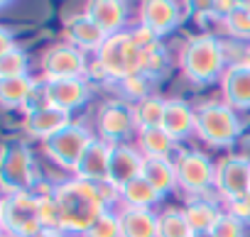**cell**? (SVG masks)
Masks as SVG:
<instances>
[{"instance_id": "cell-2", "label": "cell", "mask_w": 250, "mask_h": 237, "mask_svg": "<svg viewBox=\"0 0 250 237\" xmlns=\"http://www.w3.org/2000/svg\"><path fill=\"white\" fill-rule=\"evenodd\" d=\"M96 64L103 69L105 78L113 81H128L145 69V52L135 44L130 32H118L103 42L96 52Z\"/></svg>"}, {"instance_id": "cell-29", "label": "cell", "mask_w": 250, "mask_h": 237, "mask_svg": "<svg viewBox=\"0 0 250 237\" xmlns=\"http://www.w3.org/2000/svg\"><path fill=\"white\" fill-rule=\"evenodd\" d=\"M27 66H30V59H27V52L15 47L10 49L8 54L0 56V78H18V76H27Z\"/></svg>"}, {"instance_id": "cell-14", "label": "cell", "mask_w": 250, "mask_h": 237, "mask_svg": "<svg viewBox=\"0 0 250 237\" xmlns=\"http://www.w3.org/2000/svg\"><path fill=\"white\" fill-rule=\"evenodd\" d=\"M71 125V117L66 110L62 108H54L49 103H42V105H32V110H27L25 115V130L37 137V140H49L52 135L62 132L64 128Z\"/></svg>"}, {"instance_id": "cell-17", "label": "cell", "mask_w": 250, "mask_h": 237, "mask_svg": "<svg viewBox=\"0 0 250 237\" xmlns=\"http://www.w3.org/2000/svg\"><path fill=\"white\" fill-rule=\"evenodd\" d=\"M110 142L96 137L91 142V147L86 149V154L81 157L79 166L74 169L76 179L88 181V183H103L108 181V164H110Z\"/></svg>"}, {"instance_id": "cell-25", "label": "cell", "mask_w": 250, "mask_h": 237, "mask_svg": "<svg viewBox=\"0 0 250 237\" xmlns=\"http://www.w3.org/2000/svg\"><path fill=\"white\" fill-rule=\"evenodd\" d=\"M184 215H187V222H189L191 232L199 235V232H211L223 213L206 198H191L184 205Z\"/></svg>"}, {"instance_id": "cell-31", "label": "cell", "mask_w": 250, "mask_h": 237, "mask_svg": "<svg viewBox=\"0 0 250 237\" xmlns=\"http://www.w3.org/2000/svg\"><path fill=\"white\" fill-rule=\"evenodd\" d=\"M83 237H123L120 232V220H118V213L113 210H105L91 227Z\"/></svg>"}, {"instance_id": "cell-26", "label": "cell", "mask_w": 250, "mask_h": 237, "mask_svg": "<svg viewBox=\"0 0 250 237\" xmlns=\"http://www.w3.org/2000/svg\"><path fill=\"white\" fill-rule=\"evenodd\" d=\"M118 196H120V201H123L125 208H150V210H152V205L162 198L143 176L135 179V181H130L128 186H123V188L118 191Z\"/></svg>"}, {"instance_id": "cell-38", "label": "cell", "mask_w": 250, "mask_h": 237, "mask_svg": "<svg viewBox=\"0 0 250 237\" xmlns=\"http://www.w3.org/2000/svg\"><path fill=\"white\" fill-rule=\"evenodd\" d=\"M194 237H213V232H199V235H194Z\"/></svg>"}, {"instance_id": "cell-8", "label": "cell", "mask_w": 250, "mask_h": 237, "mask_svg": "<svg viewBox=\"0 0 250 237\" xmlns=\"http://www.w3.org/2000/svg\"><path fill=\"white\" fill-rule=\"evenodd\" d=\"M177 166V183L179 188H184L187 193L201 198L206 191H211L216 186V166L213 162L201 154V152H182L174 162Z\"/></svg>"}, {"instance_id": "cell-30", "label": "cell", "mask_w": 250, "mask_h": 237, "mask_svg": "<svg viewBox=\"0 0 250 237\" xmlns=\"http://www.w3.org/2000/svg\"><path fill=\"white\" fill-rule=\"evenodd\" d=\"M223 25L233 37L250 39V3H238V8L223 20Z\"/></svg>"}, {"instance_id": "cell-7", "label": "cell", "mask_w": 250, "mask_h": 237, "mask_svg": "<svg viewBox=\"0 0 250 237\" xmlns=\"http://www.w3.org/2000/svg\"><path fill=\"white\" fill-rule=\"evenodd\" d=\"M93 140H96V137H93L83 125L71 123V125L64 128L62 132H57V135H52L49 140H44V152H47V157H49L54 164H59V166L74 171V169L79 166L81 157L86 154V149L91 147Z\"/></svg>"}, {"instance_id": "cell-27", "label": "cell", "mask_w": 250, "mask_h": 237, "mask_svg": "<svg viewBox=\"0 0 250 237\" xmlns=\"http://www.w3.org/2000/svg\"><path fill=\"white\" fill-rule=\"evenodd\" d=\"M165 103L157 95H150L145 100H138L135 108V120H138V130H150V128H162V117H165Z\"/></svg>"}, {"instance_id": "cell-6", "label": "cell", "mask_w": 250, "mask_h": 237, "mask_svg": "<svg viewBox=\"0 0 250 237\" xmlns=\"http://www.w3.org/2000/svg\"><path fill=\"white\" fill-rule=\"evenodd\" d=\"M0 183L5 193L15 191H32L37 183V166L35 157L27 145L15 142L8 145L3 152V164H0Z\"/></svg>"}, {"instance_id": "cell-21", "label": "cell", "mask_w": 250, "mask_h": 237, "mask_svg": "<svg viewBox=\"0 0 250 237\" xmlns=\"http://www.w3.org/2000/svg\"><path fill=\"white\" fill-rule=\"evenodd\" d=\"M118 220L123 237H160V215H155L150 208H120Z\"/></svg>"}, {"instance_id": "cell-19", "label": "cell", "mask_w": 250, "mask_h": 237, "mask_svg": "<svg viewBox=\"0 0 250 237\" xmlns=\"http://www.w3.org/2000/svg\"><path fill=\"white\" fill-rule=\"evenodd\" d=\"M162 130L174 140H187L194 130H196V108H191L189 103L172 98L165 103V117H162Z\"/></svg>"}, {"instance_id": "cell-3", "label": "cell", "mask_w": 250, "mask_h": 237, "mask_svg": "<svg viewBox=\"0 0 250 237\" xmlns=\"http://www.w3.org/2000/svg\"><path fill=\"white\" fill-rule=\"evenodd\" d=\"M223 44L213 35L191 37L179 54V66L194 83H211L223 76Z\"/></svg>"}, {"instance_id": "cell-34", "label": "cell", "mask_w": 250, "mask_h": 237, "mask_svg": "<svg viewBox=\"0 0 250 237\" xmlns=\"http://www.w3.org/2000/svg\"><path fill=\"white\" fill-rule=\"evenodd\" d=\"M152 83H155V78L147 76V73H138V76H133L128 81H123L125 91H128L133 98H138V100H145V98L152 95Z\"/></svg>"}, {"instance_id": "cell-4", "label": "cell", "mask_w": 250, "mask_h": 237, "mask_svg": "<svg viewBox=\"0 0 250 237\" xmlns=\"http://www.w3.org/2000/svg\"><path fill=\"white\" fill-rule=\"evenodd\" d=\"M240 120L235 108L221 100H208L196 108V135L211 147H230L240 137Z\"/></svg>"}, {"instance_id": "cell-13", "label": "cell", "mask_w": 250, "mask_h": 237, "mask_svg": "<svg viewBox=\"0 0 250 237\" xmlns=\"http://www.w3.org/2000/svg\"><path fill=\"white\" fill-rule=\"evenodd\" d=\"M182 10H184L182 3H172V0H147V3L140 5V25L147 27L157 37L169 35L179 27V22L184 18Z\"/></svg>"}, {"instance_id": "cell-23", "label": "cell", "mask_w": 250, "mask_h": 237, "mask_svg": "<svg viewBox=\"0 0 250 237\" xmlns=\"http://www.w3.org/2000/svg\"><path fill=\"white\" fill-rule=\"evenodd\" d=\"M138 145L145 159H169L172 162V154L177 152V142L162 128L138 130Z\"/></svg>"}, {"instance_id": "cell-39", "label": "cell", "mask_w": 250, "mask_h": 237, "mask_svg": "<svg viewBox=\"0 0 250 237\" xmlns=\"http://www.w3.org/2000/svg\"><path fill=\"white\" fill-rule=\"evenodd\" d=\"M245 64H250V47H248V52H245Z\"/></svg>"}, {"instance_id": "cell-10", "label": "cell", "mask_w": 250, "mask_h": 237, "mask_svg": "<svg viewBox=\"0 0 250 237\" xmlns=\"http://www.w3.org/2000/svg\"><path fill=\"white\" fill-rule=\"evenodd\" d=\"M42 71L47 81H69V78H83L88 64L81 49L71 44H54L42 56Z\"/></svg>"}, {"instance_id": "cell-24", "label": "cell", "mask_w": 250, "mask_h": 237, "mask_svg": "<svg viewBox=\"0 0 250 237\" xmlns=\"http://www.w3.org/2000/svg\"><path fill=\"white\" fill-rule=\"evenodd\" d=\"M143 179L160 193H169L172 188H177V166L174 162L169 159H145V166H143Z\"/></svg>"}, {"instance_id": "cell-9", "label": "cell", "mask_w": 250, "mask_h": 237, "mask_svg": "<svg viewBox=\"0 0 250 237\" xmlns=\"http://www.w3.org/2000/svg\"><path fill=\"white\" fill-rule=\"evenodd\" d=\"M138 130L135 120V108L125 100H108L98 110V132L101 140L110 145H123V140H128Z\"/></svg>"}, {"instance_id": "cell-36", "label": "cell", "mask_w": 250, "mask_h": 237, "mask_svg": "<svg viewBox=\"0 0 250 237\" xmlns=\"http://www.w3.org/2000/svg\"><path fill=\"white\" fill-rule=\"evenodd\" d=\"M10 49H15L13 44V37H10V30H0V56L8 54Z\"/></svg>"}, {"instance_id": "cell-11", "label": "cell", "mask_w": 250, "mask_h": 237, "mask_svg": "<svg viewBox=\"0 0 250 237\" xmlns=\"http://www.w3.org/2000/svg\"><path fill=\"white\" fill-rule=\"evenodd\" d=\"M216 188L230 203L250 193V159L226 157L216 164Z\"/></svg>"}, {"instance_id": "cell-37", "label": "cell", "mask_w": 250, "mask_h": 237, "mask_svg": "<svg viewBox=\"0 0 250 237\" xmlns=\"http://www.w3.org/2000/svg\"><path fill=\"white\" fill-rule=\"evenodd\" d=\"M37 237H64V232H62V230H57V227H44Z\"/></svg>"}, {"instance_id": "cell-1", "label": "cell", "mask_w": 250, "mask_h": 237, "mask_svg": "<svg viewBox=\"0 0 250 237\" xmlns=\"http://www.w3.org/2000/svg\"><path fill=\"white\" fill-rule=\"evenodd\" d=\"M54 210H57V230L86 235L88 227L120 198L118 191L103 183H88L81 179H71L59 183L54 191Z\"/></svg>"}, {"instance_id": "cell-28", "label": "cell", "mask_w": 250, "mask_h": 237, "mask_svg": "<svg viewBox=\"0 0 250 237\" xmlns=\"http://www.w3.org/2000/svg\"><path fill=\"white\" fill-rule=\"evenodd\" d=\"M157 227H160V237H191L194 235L189 222H187L184 210H165V213H160Z\"/></svg>"}, {"instance_id": "cell-15", "label": "cell", "mask_w": 250, "mask_h": 237, "mask_svg": "<svg viewBox=\"0 0 250 237\" xmlns=\"http://www.w3.org/2000/svg\"><path fill=\"white\" fill-rule=\"evenodd\" d=\"M42 95L44 103L62 108L66 112L81 108L83 103H88L91 98V88L83 78H69V81H44L42 86Z\"/></svg>"}, {"instance_id": "cell-5", "label": "cell", "mask_w": 250, "mask_h": 237, "mask_svg": "<svg viewBox=\"0 0 250 237\" xmlns=\"http://www.w3.org/2000/svg\"><path fill=\"white\" fill-rule=\"evenodd\" d=\"M3 225L13 237H37L44 230L40 193L35 191L3 193Z\"/></svg>"}, {"instance_id": "cell-22", "label": "cell", "mask_w": 250, "mask_h": 237, "mask_svg": "<svg viewBox=\"0 0 250 237\" xmlns=\"http://www.w3.org/2000/svg\"><path fill=\"white\" fill-rule=\"evenodd\" d=\"M37 93V81L27 73V76H18V78H0V100L5 108H27L32 110L30 100Z\"/></svg>"}, {"instance_id": "cell-20", "label": "cell", "mask_w": 250, "mask_h": 237, "mask_svg": "<svg viewBox=\"0 0 250 237\" xmlns=\"http://www.w3.org/2000/svg\"><path fill=\"white\" fill-rule=\"evenodd\" d=\"M86 15L103 30L105 37H113L118 32H125L128 22V5L118 3V0H91L86 5Z\"/></svg>"}, {"instance_id": "cell-35", "label": "cell", "mask_w": 250, "mask_h": 237, "mask_svg": "<svg viewBox=\"0 0 250 237\" xmlns=\"http://www.w3.org/2000/svg\"><path fill=\"white\" fill-rule=\"evenodd\" d=\"M228 213H230L233 218H238L243 225H248V222H250V193L243 196V198L230 201V203H228Z\"/></svg>"}, {"instance_id": "cell-33", "label": "cell", "mask_w": 250, "mask_h": 237, "mask_svg": "<svg viewBox=\"0 0 250 237\" xmlns=\"http://www.w3.org/2000/svg\"><path fill=\"white\" fill-rule=\"evenodd\" d=\"M211 232H213V237H245V225L238 218H233L230 213H223Z\"/></svg>"}, {"instance_id": "cell-32", "label": "cell", "mask_w": 250, "mask_h": 237, "mask_svg": "<svg viewBox=\"0 0 250 237\" xmlns=\"http://www.w3.org/2000/svg\"><path fill=\"white\" fill-rule=\"evenodd\" d=\"M165 69H167V52H165V47L157 42V44H152L150 49H145V69H143V73L157 78Z\"/></svg>"}, {"instance_id": "cell-16", "label": "cell", "mask_w": 250, "mask_h": 237, "mask_svg": "<svg viewBox=\"0 0 250 237\" xmlns=\"http://www.w3.org/2000/svg\"><path fill=\"white\" fill-rule=\"evenodd\" d=\"M64 35H66V44L81 49V52H98L103 47V42L108 39L103 35V30L86 15L79 13L74 18H69L64 22Z\"/></svg>"}, {"instance_id": "cell-40", "label": "cell", "mask_w": 250, "mask_h": 237, "mask_svg": "<svg viewBox=\"0 0 250 237\" xmlns=\"http://www.w3.org/2000/svg\"><path fill=\"white\" fill-rule=\"evenodd\" d=\"M191 237H194V235H191Z\"/></svg>"}, {"instance_id": "cell-18", "label": "cell", "mask_w": 250, "mask_h": 237, "mask_svg": "<svg viewBox=\"0 0 250 237\" xmlns=\"http://www.w3.org/2000/svg\"><path fill=\"white\" fill-rule=\"evenodd\" d=\"M223 100L230 108L248 110L250 108V64H230L221 76Z\"/></svg>"}, {"instance_id": "cell-12", "label": "cell", "mask_w": 250, "mask_h": 237, "mask_svg": "<svg viewBox=\"0 0 250 237\" xmlns=\"http://www.w3.org/2000/svg\"><path fill=\"white\" fill-rule=\"evenodd\" d=\"M145 157L128 147V145H113L110 147V164H108V183L120 191L123 186H128L130 181L143 176Z\"/></svg>"}]
</instances>
